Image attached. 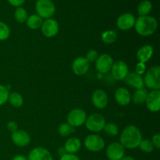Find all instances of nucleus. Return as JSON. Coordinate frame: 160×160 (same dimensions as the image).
<instances>
[{
	"mask_svg": "<svg viewBox=\"0 0 160 160\" xmlns=\"http://www.w3.org/2000/svg\"><path fill=\"white\" fill-rule=\"evenodd\" d=\"M142 140V133L137 127L133 125L125 128L120 137V143L123 145V148L128 149L138 148Z\"/></svg>",
	"mask_w": 160,
	"mask_h": 160,
	"instance_id": "1",
	"label": "nucleus"
},
{
	"mask_svg": "<svg viewBox=\"0 0 160 160\" xmlns=\"http://www.w3.org/2000/svg\"><path fill=\"white\" fill-rule=\"evenodd\" d=\"M135 30L140 35L147 37L156 32L158 23L156 19L150 16H142L135 20Z\"/></svg>",
	"mask_w": 160,
	"mask_h": 160,
	"instance_id": "2",
	"label": "nucleus"
},
{
	"mask_svg": "<svg viewBox=\"0 0 160 160\" xmlns=\"http://www.w3.org/2000/svg\"><path fill=\"white\" fill-rule=\"evenodd\" d=\"M38 15L42 19H49L56 12V6L52 0H38L35 3Z\"/></svg>",
	"mask_w": 160,
	"mask_h": 160,
	"instance_id": "3",
	"label": "nucleus"
},
{
	"mask_svg": "<svg viewBox=\"0 0 160 160\" xmlns=\"http://www.w3.org/2000/svg\"><path fill=\"white\" fill-rule=\"evenodd\" d=\"M144 84L150 89L159 90L160 88V67L159 66L152 67L146 72Z\"/></svg>",
	"mask_w": 160,
	"mask_h": 160,
	"instance_id": "4",
	"label": "nucleus"
},
{
	"mask_svg": "<svg viewBox=\"0 0 160 160\" xmlns=\"http://www.w3.org/2000/svg\"><path fill=\"white\" fill-rule=\"evenodd\" d=\"M86 128L92 132H99L102 131L106 125V120L101 114L95 113L87 117L85 121Z\"/></svg>",
	"mask_w": 160,
	"mask_h": 160,
	"instance_id": "5",
	"label": "nucleus"
},
{
	"mask_svg": "<svg viewBox=\"0 0 160 160\" xmlns=\"http://www.w3.org/2000/svg\"><path fill=\"white\" fill-rule=\"evenodd\" d=\"M87 115L81 109H74L70 111L67 116V123L73 128L82 126L85 123Z\"/></svg>",
	"mask_w": 160,
	"mask_h": 160,
	"instance_id": "6",
	"label": "nucleus"
},
{
	"mask_svg": "<svg viewBox=\"0 0 160 160\" xmlns=\"http://www.w3.org/2000/svg\"><path fill=\"white\" fill-rule=\"evenodd\" d=\"M84 145L88 151L96 152L103 149L105 146V141L100 136L96 134L88 135L84 140Z\"/></svg>",
	"mask_w": 160,
	"mask_h": 160,
	"instance_id": "7",
	"label": "nucleus"
},
{
	"mask_svg": "<svg viewBox=\"0 0 160 160\" xmlns=\"http://www.w3.org/2000/svg\"><path fill=\"white\" fill-rule=\"evenodd\" d=\"M106 152L109 160H120L124 156L125 148L119 142H112L107 147Z\"/></svg>",
	"mask_w": 160,
	"mask_h": 160,
	"instance_id": "8",
	"label": "nucleus"
},
{
	"mask_svg": "<svg viewBox=\"0 0 160 160\" xmlns=\"http://www.w3.org/2000/svg\"><path fill=\"white\" fill-rule=\"evenodd\" d=\"M113 64V60L109 54H102L98 56L95 61V67L97 70L102 73H106L109 72Z\"/></svg>",
	"mask_w": 160,
	"mask_h": 160,
	"instance_id": "9",
	"label": "nucleus"
},
{
	"mask_svg": "<svg viewBox=\"0 0 160 160\" xmlns=\"http://www.w3.org/2000/svg\"><path fill=\"white\" fill-rule=\"evenodd\" d=\"M111 72L114 79L117 81H122L126 78L128 72V67L125 62L122 60H118L113 62L111 68Z\"/></svg>",
	"mask_w": 160,
	"mask_h": 160,
	"instance_id": "10",
	"label": "nucleus"
},
{
	"mask_svg": "<svg viewBox=\"0 0 160 160\" xmlns=\"http://www.w3.org/2000/svg\"><path fill=\"white\" fill-rule=\"evenodd\" d=\"M42 32L45 37L52 38L57 34L59 31V24L54 19H46L42 25Z\"/></svg>",
	"mask_w": 160,
	"mask_h": 160,
	"instance_id": "11",
	"label": "nucleus"
},
{
	"mask_svg": "<svg viewBox=\"0 0 160 160\" xmlns=\"http://www.w3.org/2000/svg\"><path fill=\"white\" fill-rule=\"evenodd\" d=\"M146 106L151 112H158L160 109V92L159 90H153L147 95Z\"/></svg>",
	"mask_w": 160,
	"mask_h": 160,
	"instance_id": "12",
	"label": "nucleus"
},
{
	"mask_svg": "<svg viewBox=\"0 0 160 160\" xmlns=\"http://www.w3.org/2000/svg\"><path fill=\"white\" fill-rule=\"evenodd\" d=\"M135 23V17L132 13L126 12L117 18V25L119 29L122 31H128L134 26Z\"/></svg>",
	"mask_w": 160,
	"mask_h": 160,
	"instance_id": "13",
	"label": "nucleus"
},
{
	"mask_svg": "<svg viewBox=\"0 0 160 160\" xmlns=\"http://www.w3.org/2000/svg\"><path fill=\"white\" fill-rule=\"evenodd\" d=\"M88 61L85 59V57H78L74 59L72 64V70L73 72L78 76H83L89 70Z\"/></svg>",
	"mask_w": 160,
	"mask_h": 160,
	"instance_id": "14",
	"label": "nucleus"
},
{
	"mask_svg": "<svg viewBox=\"0 0 160 160\" xmlns=\"http://www.w3.org/2000/svg\"><path fill=\"white\" fill-rule=\"evenodd\" d=\"M28 160H53V158L48 149L42 147H37L30 152Z\"/></svg>",
	"mask_w": 160,
	"mask_h": 160,
	"instance_id": "15",
	"label": "nucleus"
},
{
	"mask_svg": "<svg viewBox=\"0 0 160 160\" xmlns=\"http://www.w3.org/2000/svg\"><path fill=\"white\" fill-rule=\"evenodd\" d=\"M92 100L95 107L99 109L106 108L108 104V101H109L107 94L101 89H98L94 92V93L92 94Z\"/></svg>",
	"mask_w": 160,
	"mask_h": 160,
	"instance_id": "16",
	"label": "nucleus"
},
{
	"mask_svg": "<svg viewBox=\"0 0 160 160\" xmlns=\"http://www.w3.org/2000/svg\"><path fill=\"white\" fill-rule=\"evenodd\" d=\"M12 141L17 146L24 147L30 144L31 138L28 132L23 130H17L12 134Z\"/></svg>",
	"mask_w": 160,
	"mask_h": 160,
	"instance_id": "17",
	"label": "nucleus"
},
{
	"mask_svg": "<svg viewBox=\"0 0 160 160\" xmlns=\"http://www.w3.org/2000/svg\"><path fill=\"white\" fill-rule=\"evenodd\" d=\"M124 81L127 84L134 88L137 90L144 88V80L141 75L137 74L135 72L128 73L126 78H124Z\"/></svg>",
	"mask_w": 160,
	"mask_h": 160,
	"instance_id": "18",
	"label": "nucleus"
},
{
	"mask_svg": "<svg viewBox=\"0 0 160 160\" xmlns=\"http://www.w3.org/2000/svg\"><path fill=\"white\" fill-rule=\"evenodd\" d=\"M115 99L120 106H128L131 101L130 92L125 88H119L115 92Z\"/></svg>",
	"mask_w": 160,
	"mask_h": 160,
	"instance_id": "19",
	"label": "nucleus"
},
{
	"mask_svg": "<svg viewBox=\"0 0 160 160\" xmlns=\"http://www.w3.org/2000/svg\"><path fill=\"white\" fill-rule=\"evenodd\" d=\"M81 147V140L78 138H70L66 142L64 145V149L66 152L68 154H75L78 152Z\"/></svg>",
	"mask_w": 160,
	"mask_h": 160,
	"instance_id": "20",
	"label": "nucleus"
},
{
	"mask_svg": "<svg viewBox=\"0 0 160 160\" xmlns=\"http://www.w3.org/2000/svg\"><path fill=\"white\" fill-rule=\"evenodd\" d=\"M153 50L152 46L151 45H144L142 48L138 49L137 52V58L141 62H146L152 58L153 55Z\"/></svg>",
	"mask_w": 160,
	"mask_h": 160,
	"instance_id": "21",
	"label": "nucleus"
},
{
	"mask_svg": "<svg viewBox=\"0 0 160 160\" xmlns=\"http://www.w3.org/2000/svg\"><path fill=\"white\" fill-rule=\"evenodd\" d=\"M27 26L32 30L38 29L41 28L43 23L42 18H41L38 14H32L28 17L26 20Z\"/></svg>",
	"mask_w": 160,
	"mask_h": 160,
	"instance_id": "22",
	"label": "nucleus"
},
{
	"mask_svg": "<svg viewBox=\"0 0 160 160\" xmlns=\"http://www.w3.org/2000/svg\"><path fill=\"white\" fill-rule=\"evenodd\" d=\"M147 95H148V92H147L146 89H138L134 92V95H133V102L136 105L143 104L144 102H145Z\"/></svg>",
	"mask_w": 160,
	"mask_h": 160,
	"instance_id": "23",
	"label": "nucleus"
},
{
	"mask_svg": "<svg viewBox=\"0 0 160 160\" xmlns=\"http://www.w3.org/2000/svg\"><path fill=\"white\" fill-rule=\"evenodd\" d=\"M152 9V5L151 2L148 0H145V1H142L138 6V13L139 17L148 16V13L151 12Z\"/></svg>",
	"mask_w": 160,
	"mask_h": 160,
	"instance_id": "24",
	"label": "nucleus"
},
{
	"mask_svg": "<svg viewBox=\"0 0 160 160\" xmlns=\"http://www.w3.org/2000/svg\"><path fill=\"white\" fill-rule=\"evenodd\" d=\"M8 101L13 107L19 108L23 105V96L18 92H12L9 95Z\"/></svg>",
	"mask_w": 160,
	"mask_h": 160,
	"instance_id": "25",
	"label": "nucleus"
},
{
	"mask_svg": "<svg viewBox=\"0 0 160 160\" xmlns=\"http://www.w3.org/2000/svg\"><path fill=\"white\" fill-rule=\"evenodd\" d=\"M102 41L105 44H112L116 42L117 38V34L113 30H108L102 34Z\"/></svg>",
	"mask_w": 160,
	"mask_h": 160,
	"instance_id": "26",
	"label": "nucleus"
},
{
	"mask_svg": "<svg viewBox=\"0 0 160 160\" xmlns=\"http://www.w3.org/2000/svg\"><path fill=\"white\" fill-rule=\"evenodd\" d=\"M28 12L27 10L23 7H17L14 12V18L19 23H24L28 19Z\"/></svg>",
	"mask_w": 160,
	"mask_h": 160,
	"instance_id": "27",
	"label": "nucleus"
},
{
	"mask_svg": "<svg viewBox=\"0 0 160 160\" xmlns=\"http://www.w3.org/2000/svg\"><path fill=\"white\" fill-rule=\"evenodd\" d=\"M58 131H59V134L61 136H62V137H68V136H70V134H72L74 132L75 129L73 127L70 126L69 123H63L60 124Z\"/></svg>",
	"mask_w": 160,
	"mask_h": 160,
	"instance_id": "28",
	"label": "nucleus"
},
{
	"mask_svg": "<svg viewBox=\"0 0 160 160\" xmlns=\"http://www.w3.org/2000/svg\"><path fill=\"white\" fill-rule=\"evenodd\" d=\"M103 130H104L105 133H106L107 135L111 136V137H114V136L117 135V134H118L119 132L118 127H117V124H115L114 123H106Z\"/></svg>",
	"mask_w": 160,
	"mask_h": 160,
	"instance_id": "29",
	"label": "nucleus"
},
{
	"mask_svg": "<svg viewBox=\"0 0 160 160\" xmlns=\"http://www.w3.org/2000/svg\"><path fill=\"white\" fill-rule=\"evenodd\" d=\"M10 35V29L4 22L0 21V41H5Z\"/></svg>",
	"mask_w": 160,
	"mask_h": 160,
	"instance_id": "30",
	"label": "nucleus"
},
{
	"mask_svg": "<svg viewBox=\"0 0 160 160\" xmlns=\"http://www.w3.org/2000/svg\"><path fill=\"white\" fill-rule=\"evenodd\" d=\"M138 147L142 152L146 153L152 152L154 149V146L150 140H142Z\"/></svg>",
	"mask_w": 160,
	"mask_h": 160,
	"instance_id": "31",
	"label": "nucleus"
},
{
	"mask_svg": "<svg viewBox=\"0 0 160 160\" xmlns=\"http://www.w3.org/2000/svg\"><path fill=\"white\" fill-rule=\"evenodd\" d=\"M9 95V90L6 88V86L0 84V106H2L8 101Z\"/></svg>",
	"mask_w": 160,
	"mask_h": 160,
	"instance_id": "32",
	"label": "nucleus"
},
{
	"mask_svg": "<svg viewBox=\"0 0 160 160\" xmlns=\"http://www.w3.org/2000/svg\"><path fill=\"white\" fill-rule=\"evenodd\" d=\"M98 57V53L96 50L92 49L90 51L88 52L87 55H86L85 59L88 61V62H93L96 61V59Z\"/></svg>",
	"mask_w": 160,
	"mask_h": 160,
	"instance_id": "33",
	"label": "nucleus"
},
{
	"mask_svg": "<svg viewBox=\"0 0 160 160\" xmlns=\"http://www.w3.org/2000/svg\"><path fill=\"white\" fill-rule=\"evenodd\" d=\"M145 70H146V65H145V62H139L136 65L135 73H137V74L142 76V74H144V73H145Z\"/></svg>",
	"mask_w": 160,
	"mask_h": 160,
	"instance_id": "34",
	"label": "nucleus"
},
{
	"mask_svg": "<svg viewBox=\"0 0 160 160\" xmlns=\"http://www.w3.org/2000/svg\"><path fill=\"white\" fill-rule=\"evenodd\" d=\"M151 142L152 143L154 148H160V134H157L153 135Z\"/></svg>",
	"mask_w": 160,
	"mask_h": 160,
	"instance_id": "35",
	"label": "nucleus"
},
{
	"mask_svg": "<svg viewBox=\"0 0 160 160\" xmlns=\"http://www.w3.org/2000/svg\"><path fill=\"white\" fill-rule=\"evenodd\" d=\"M59 160H81L79 159V157L77 156H75L74 154H68V153H66L65 155L62 156L60 157Z\"/></svg>",
	"mask_w": 160,
	"mask_h": 160,
	"instance_id": "36",
	"label": "nucleus"
},
{
	"mask_svg": "<svg viewBox=\"0 0 160 160\" xmlns=\"http://www.w3.org/2000/svg\"><path fill=\"white\" fill-rule=\"evenodd\" d=\"M7 129L9 130L11 132H14V131H17L18 130V127L16 122L14 121H9L7 123Z\"/></svg>",
	"mask_w": 160,
	"mask_h": 160,
	"instance_id": "37",
	"label": "nucleus"
},
{
	"mask_svg": "<svg viewBox=\"0 0 160 160\" xmlns=\"http://www.w3.org/2000/svg\"><path fill=\"white\" fill-rule=\"evenodd\" d=\"M7 1L12 6H16V7H20L21 5L24 3L25 0H7Z\"/></svg>",
	"mask_w": 160,
	"mask_h": 160,
	"instance_id": "38",
	"label": "nucleus"
},
{
	"mask_svg": "<svg viewBox=\"0 0 160 160\" xmlns=\"http://www.w3.org/2000/svg\"><path fill=\"white\" fill-rule=\"evenodd\" d=\"M12 160H28V158L22 155H17V156H14Z\"/></svg>",
	"mask_w": 160,
	"mask_h": 160,
	"instance_id": "39",
	"label": "nucleus"
},
{
	"mask_svg": "<svg viewBox=\"0 0 160 160\" xmlns=\"http://www.w3.org/2000/svg\"><path fill=\"white\" fill-rule=\"evenodd\" d=\"M66 153H67V152H66V151H65V149H64V148H59V155H60L61 156H63V155H65Z\"/></svg>",
	"mask_w": 160,
	"mask_h": 160,
	"instance_id": "40",
	"label": "nucleus"
},
{
	"mask_svg": "<svg viewBox=\"0 0 160 160\" xmlns=\"http://www.w3.org/2000/svg\"><path fill=\"white\" fill-rule=\"evenodd\" d=\"M120 160H135L132 156H123Z\"/></svg>",
	"mask_w": 160,
	"mask_h": 160,
	"instance_id": "41",
	"label": "nucleus"
}]
</instances>
